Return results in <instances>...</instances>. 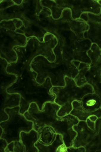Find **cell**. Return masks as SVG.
Wrapping results in <instances>:
<instances>
[{"label":"cell","instance_id":"cell-9","mask_svg":"<svg viewBox=\"0 0 101 152\" xmlns=\"http://www.w3.org/2000/svg\"><path fill=\"white\" fill-rule=\"evenodd\" d=\"M77 136L73 141L75 147H84L86 152H101V117L95 122V127L91 129L86 121H79L73 127Z\"/></svg>","mask_w":101,"mask_h":152},{"label":"cell","instance_id":"cell-20","mask_svg":"<svg viewBox=\"0 0 101 152\" xmlns=\"http://www.w3.org/2000/svg\"><path fill=\"white\" fill-rule=\"evenodd\" d=\"M64 144L62 135L57 134L55 139L49 145H45L38 141L35 144V146L38 152H58L59 148Z\"/></svg>","mask_w":101,"mask_h":152},{"label":"cell","instance_id":"cell-16","mask_svg":"<svg viewBox=\"0 0 101 152\" xmlns=\"http://www.w3.org/2000/svg\"><path fill=\"white\" fill-rule=\"evenodd\" d=\"M20 141L25 146L26 152H38L35 144L39 141L38 131L33 129L29 132L20 133Z\"/></svg>","mask_w":101,"mask_h":152},{"label":"cell","instance_id":"cell-29","mask_svg":"<svg viewBox=\"0 0 101 152\" xmlns=\"http://www.w3.org/2000/svg\"><path fill=\"white\" fill-rule=\"evenodd\" d=\"M13 1L16 5H20L22 3L23 0H13Z\"/></svg>","mask_w":101,"mask_h":152},{"label":"cell","instance_id":"cell-12","mask_svg":"<svg viewBox=\"0 0 101 152\" xmlns=\"http://www.w3.org/2000/svg\"><path fill=\"white\" fill-rule=\"evenodd\" d=\"M79 121L77 118L69 114L64 116L58 117L50 126L56 134L62 135L64 145L67 148L73 146V141L77 134L73 127Z\"/></svg>","mask_w":101,"mask_h":152},{"label":"cell","instance_id":"cell-28","mask_svg":"<svg viewBox=\"0 0 101 152\" xmlns=\"http://www.w3.org/2000/svg\"><path fill=\"white\" fill-rule=\"evenodd\" d=\"M89 118L91 121H93V122H96V120L98 119V118H97V116L95 115L91 116L89 117Z\"/></svg>","mask_w":101,"mask_h":152},{"label":"cell","instance_id":"cell-13","mask_svg":"<svg viewBox=\"0 0 101 152\" xmlns=\"http://www.w3.org/2000/svg\"><path fill=\"white\" fill-rule=\"evenodd\" d=\"M81 19L88 24L89 29L84 33L85 39L97 45L101 49V11L99 15L91 13H83Z\"/></svg>","mask_w":101,"mask_h":152},{"label":"cell","instance_id":"cell-6","mask_svg":"<svg viewBox=\"0 0 101 152\" xmlns=\"http://www.w3.org/2000/svg\"><path fill=\"white\" fill-rule=\"evenodd\" d=\"M23 26L22 21L19 19L0 22V58L6 60L9 64L17 61V55L14 48L24 47L27 44L28 38L24 34L17 32V29Z\"/></svg>","mask_w":101,"mask_h":152},{"label":"cell","instance_id":"cell-18","mask_svg":"<svg viewBox=\"0 0 101 152\" xmlns=\"http://www.w3.org/2000/svg\"><path fill=\"white\" fill-rule=\"evenodd\" d=\"M1 60V89L6 90L16 81L17 77L14 74L7 72L9 63L4 59Z\"/></svg>","mask_w":101,"mask_h":152},{"label":"cell","instance_id":"cell-24","mask_svg":"<svg viewBox=\"0 0 101 152\" xmlns=\"http://www.w3.org/2000/svg\"><path fill=\"white\" fill-rule=\"evenodd\" d=\"M13 152H26L25 146L20 141H14Z\"/></svg>","mask_w":101,"mask_h":152},{"label":"cell","instance_id":"cell-21","mask_svg":"<svg viewBox=\"0 0 101 152\" xmlns=\"http://www.w3.org/2000/svg\"><path fill=\"white\" fill-rule=\"evenodd\" d=\"M39 142L45 145H49L52 142L56 136V133L52 127L46 126L38 131Z\"/></svg>","mask_w":101,"mask_h":152},{"label":"cell","instance_id":"cell-11","mask_svg":"<svg viewBox=\"0 0 101 152\" xmlns=\"http://www.w3.org/2000/svg\"><path fill=\"white\" fill-rule=\"evenodd\" d=\"M55 1L60 8L71 10L74 20L80 18L83 13L99 15L101 12V5L97 0H55Z\"/></svg>","mask_w":101,"mask_h":152},{"label":"cell","instance_id":"cell-3","mask_svg":"<svg viewBox=\"0 0 101 152\" xmlns=\"http://www.w3.org/2000/svg\"><path fill=\"white\" fill-rule=\"evenodd\" d=\"M1 21L14 19L22 21V27L17 32L23 34L27 38L35 37L42 41L47 34L42 26L40 13L43 7L41 0L23 1L20 5L15 4L13 0H1Z\"/></svg>","mask_w":101,"mask_h":152},{"label":"cell","instance_id":"cell-25","mask_svg":"<svg viewBox=\"0 0 101 152\" xmlns=\"http://www.w3.org/2000/svg\"><path fill=\"white\" fill-rule=\"evenodd\" d=\"M67 152H86L85 148L84 147H75L73 146L67 148Z\"/></svg>","mask_w":101,"mask_h":152},{"label":"cell","instance_id":"cell-10","mask_svg":"<svg viewBox=\"0 0 101 152\" xmlns=\"http://www.w3.org/2000/svg\"><path fill=\"white\" fill-rule=\"evenodd\" d=\"M60 107L55 102H48L45 104L43 110H40L37 104L34 102L24 115L27 120L33 122L34 129L38 131L46 126H51L59 117L57 113Z\"/></svg>","mask_w":101,"mask_h":152},{"label":"cell","instance_id":"cell-22","mask_svg":"<svg viewBox=\"0 0 101 152\" xmlns=\"http://www.w3.org/2000/svg\"><path fill=\"white\" fill-rule=\"evenodd\" d=\"M88 70L85 72L84 75L86 83L91 85L93 87L94 93L101 98V75H93L90 74Z\"/></svg>","mask_w":101,"mask_h":152},{"label":"cell","instance_id":"cell-5","mask_svg":"<svg viewBox=\"0 0 101 152\" xmlns=\"http://www.w3.org/2000/svg\"><path fill=\"white\" fill-rule=\"evenodd\" d=\"M57 44L56 38L49 33L46 35L42 41L36 37L29 38L25 46L14 48L17 55V60L15 63L20 65L30 66L34 59L39 56H45L50 62H54L56 57L53 50Z\"/></svg>","mask_w":101,"mask_h":152},{"label":"cell","instance_id":"cell-26","mask_svg":"<svg viewBox=\"0 0 101 152\" xmlns=\"http://www.w3.org/2000/svg\"><path fill=\"white\" fill-rule=\"evenodd\" d=\"M0 141H1V147H0V151L1 152H5V149H6L7 146L8 145V143L6 140L4 139L0 138Z\"/></svg>","mask_w":101,"mask_h":152},{"label":"cell","instance_id":"cell-2","mask_svg":"<svg viewBox=\"0 0 101 152\" xmlns=\"http://www.w3.org/2000/svg\"><path fill=\"white\" fill-rule=\"evenodd\" d=\"M8 72L16 75L17 78L7 91L20 95V113L21 114L28 111L32 103L37 104L39 110H42L46 103L54 102L56 96L50 92L53 86L49 77L44 83L38 84L36 80L37 74L32 70L31 67L14 68Z\"/></svg>","mask_w":101,"mask_h":152},{"label":"cell","instance_id":"cell-4","mask_svg":"<svg viewBox=\"0 0 101 152\" xmlns=\"http://www.w3.org/2000/svg\"><path fill=\"white\" fill-rule=\"evenodd\" d=\"M56 59L50 62L42 56L35 57L31 64L32 70L37 73L36 80L39 84L45 83L49 77L53 87H64L66 77L74 79L78 73V69L71 61L65 58L61 51L55 48Z\"/></svg>","mask_w":101,"mask_h":152},{"label":"cell","instance_id":"cell-15","mask_svg":"<svg viewBox=\"0 0 101 152\" xmlns=\"http://www.w3.org/2000/svg\"><path fill=\"white\" fill-rule=\"evenodd\" d=\"M87 55L91 60L88 72L94 75H101V49L97 45L92 43L88 51Z\"/></svg>","mask_w":101,"mask_h":152},{"label":"cell","instance_id":"cell-27","mask_svg":"<svg viewBox=\"0 0 101 152\" xmlns=\"http://www.w3.org/2000/svg\"><path fill=\"white\" fill-rule=\"evenodd\" d=\"M86 122L89 128H90L91 129H94L95 127V122H93V121H91L89 118L86 120Z\"/></svg>","mask_w":101,"mask_h":152},{"label":"cell","instance_id":"cell-19","mask_svg":"<svg viewBox=\"0 0 101 152\" xmlns=\"http://www.w3.org/2000/svg\"><path fill=\"white\" fill-rule=\"evenodd\" d=\"M82 107L89 112H94L101 107V98L95 93L86 95L81 102Z\"/></svg>","mask_w":101,"mask_h":152},{"label":"cell","instance_id":"cell-8","mask_svg":"<svg viewBox=\"0 0 101 152\" xmlns=\"http://www.w3.org/2000/svg\"><path fill=\"white\" fill-rule=\"evenodd\" d=\"M20 109V106L5 109L9 118L6 121L0 122V127L3 130L0 138L6 140L8 144L13 141H20L21 132L27 133L34 129L33 122L27 120L24 115L21 114Z\"/></svg>","mask_w":101,"mask_h":152},{"label":"cell","instance_id":"cell-23","mask_svg":"<svg viewBox=\"0 0 101 152\" xmlns=\"http://www.w3.org/2000/svg\"><path fill=\"white\" fill-rule=\"evenodd\" d=\"M41 3L43 7H47L50 10L51 16L54 19H59L61 17L64 10L59 7L55 0H41Z\"/></svg>","mask_w":101,"mask_h":152},{"label":"cell","instance_id":"cell-14","mask_svg":"<svg viewBox=\"0 0 101 152\" xmlns=\"http://www.w3.org/2000/svg\"><path fill=\"white\" fill-rule=\"evenodd\" d=\"M1 91V122L8 120V115L5 112L7 108H13L20 106V95L18 94H9L6 90L0 89Z\"/></svg>","mask_w":101,"mask_h":152},{"label":"cell","instance_id":"cell-1","mask_svg":"<svg viewBox=\"0 0 101 152\" xmlns=\"http://www.w3.org/2000/svg\"><path fill=\"white\" fill-rule=\"evenodd\" d=\"M71 10L66 9L59 19L51 16L50 10L46 11L41 17L42 25L47 33L51 34L58 40L56 48L65 58L71 61H78L90 64L91 60L87 52L92 43L89 39L81 40L71 30L69 23L72 18Z\"/></svg>","mask_w":101,"mask_h":152},{"label":"cell","instance_id":"cell-7","mask_svg":"<svg viewBox=\"0 0 101 152\" xmlns=\"http://www.w3.org/2000/svg\"><path fill=\"white\" fill-rule=\"evenodd\" d=\"M65 80L64 87H53L50 89L51 93L56 96L54 102L61 107L57 113L60 117L70 113L73 109V102H81L86 95L94 93L93 87L89 84L79 87L74 79L66 77Z\"/></svg>","mask_w":101,"mask_h":152},{"label":"cell","instance_id":"cell-17","mask_svg":"<svg viewBox=\"0 0 101 152\" xmlns=\"http://www.w3.org/2000/svg\"><path fill=\"white\" fill-rule=\"evenodd\" d=\"M73 109L70 114L77 118L79 121H86L89 117L92 115L97 116L98 118L101 117V108L94 112H89L82 107L81 102L75 101L72 103Z\"/></svg>","mask_w":101,"mask_h":152}]
</instances>
